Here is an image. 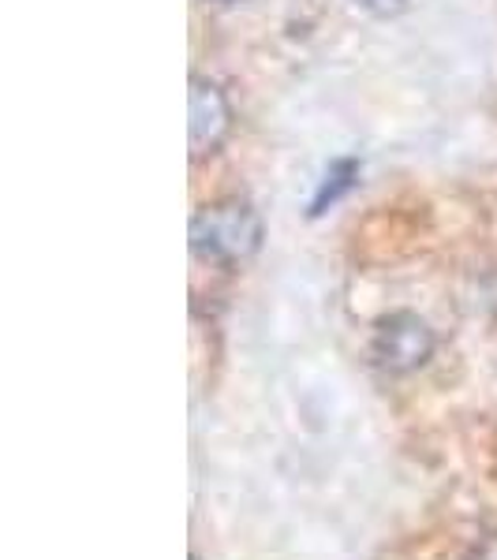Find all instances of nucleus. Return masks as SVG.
I'll list each match as a JSON object with an SVG mask.
<instances>
[{
    "mask_svg": "<svg viewBox=\"0 0 497 560\" xmlns=\"http://www.w3.org/2000/svg\"><path fill=\"white\" fill-rule=\"evenodd\" d=\"M363 12L378 15V20H393V15H401L404 8H408V0H356Z\"/></svg>",
    "mask_w": 497,
    "mask_h": 560,
    "instance_id": "nucleus-5",
    "label": "nucleus"
},
{
    "mask_svg": "<svg viewBox=\"0 0 497 560\" xmlns=\"http://www.w3.org/2000/svg\"><path fill=\"white\" fill-rule=\"evenodd\" d=\"M192 158H210L232 131L229 94L210 79H192Z\"/></svg>",
    "mask_w": 497,
    "mask_h": 560,
    "instance_id": "nucleus-3",
    "label": "nucleus"
},
{
    "mask_svg": "<svg viewBox=\"0 0 497 560\" xmlns=\"http://www.w3.org/2000/svg\"><path fill=\"white\" fill-rule=\"evenodd\" d=\"M262 247V217L251 202L240 198H217L198 206L192 217V250L203 261L236 266Z\"/></svg>",
    "mask_w": 497,
    "mask_h": 560,
    "instance_id": "nucleus-1",
    "label": "nucleus"
},
{
    "mask_svg": "<svg viewBox=\"0 0 497 560\" xmlns=\"http://www.w3.org/2000/svg\"><path fill=\"white\" fill-rule=\"evenodd\" d=\"M434 348H438V337H434L430 325L412 311H396L378 322L370 355L390 374H415L434 359Z\"/></svg>",
    "mask_w": 497,
    "mask_h": 560,
    "instance_id": "nucleus-2",
    "label": "nucleus"
},
{
    "mask_svg": "<svg viewBox=\"0 0 497 560\" xmlns=\"http://www.w3.org/2000/svg\"><path fill=\"white\" fill-rule=\"evenodd\" d=\"M356 179H359V161H348V158L333 161L330 173L322 179V187H319V195H314V202H311V217H322L333 202H340V198L356 187Z\"/></svg>",
    "mask_w": 497,
    "mask_h": 560,
    "instance_id": "nucleus-4",
    "label": "nucleus"
},
{
    "mask_svg": "<svg viewBox=\"0 0 497 560\" xmlns=\"http://www.w3.org/2000/svg\"><path fill=\"white\" fill-rule=\"evenodd\" d=\"M192 560H195V557H192Z\"/></svg>",
    "mask_w": 497,
    "mask_h": 560,
    "instance_id": "nucleus-6",
    "label": "nucleus"
}]
</instances>
